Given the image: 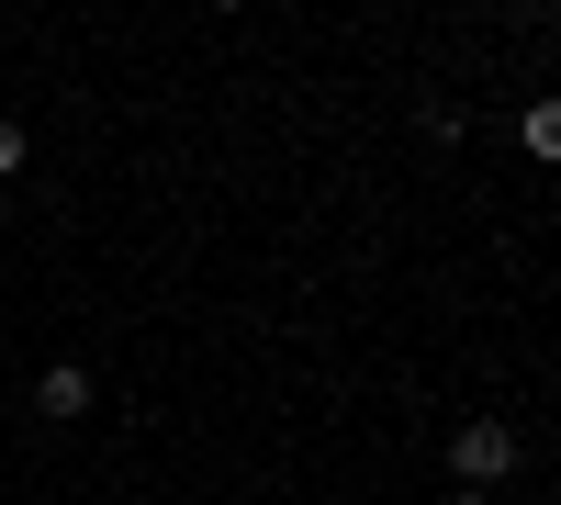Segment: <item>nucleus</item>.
<instances>
[{
	"instance_id": "nucleus-1",
	"label": "nucleus",
	"mask_w": 561,
	"mask_h": 505,
	"mask_svg": "<svg viewBox=\"0 0 561 505\" xmlns=\"http://www.w3.org/2000/svg\"><path fill=\"white\" fill-rule=\"evenodd\" d=\"M517 461H528V449H517V427H494V416H472V427L449 438V472H460V494H494Z\"/></svg>"
},
{
	"instance_id": "nucleus-2",
	"label": "nucleus",
	"mask_w": 561,
	"mask_h": 505,
	"mask_svg": "<svg viewBox=\"0 0 561 505\" xmlns=\"http://www.w3.org/2000/svg\"><path fill=\"white\" fill-rule=\"evenodd\" d=\"M34 404H45L57 427H68V416H90V371H79V359H57V371L34 382Z\"/></svg>"
},
{
	"instance_id": "nucleus-3",
	"label": "nucleus",
	"mask_w": 561,
	"mask_h": 505,
	"mask_svg": "<svg viewBox=\"0 0 561 505\" xmlns=\"http://www.w3.org/2000/svg\"><path fill=\"white\" fill-rule=\"evenodd\" d=\"M517 135H528V158H550V169H561V90H539Z\"/></svg>"
},
{
	"instance_id": "nucleus-4",
	"label": "nucleus",
	"mask_w": 561,
	"mask_h": 505,
	"mask_svg": "<svg viewBox=\"0 0 561 505\" xmlns=\"http://www.w3.org/2000/svg\"><path fill=\"white\" fill-rule=\"evenodd\" d=\"M0 180H23V124H0Z\"/></svg>"
},
{
	"instance_id": "nucleus-5",
	"label": "nucleus",
	"mask_w": 561,
	"mask_h": 505,
	"mask_svg": "<svg viewBox=\"0 0 561 505\" xmlns=\"http://www.w3.org/2000/svg\"><path fill=\"white\" fill-rule=\"evenodd\" d=\"M449 505H494V494H449Z\"/></svg>"
}]
</instances>
